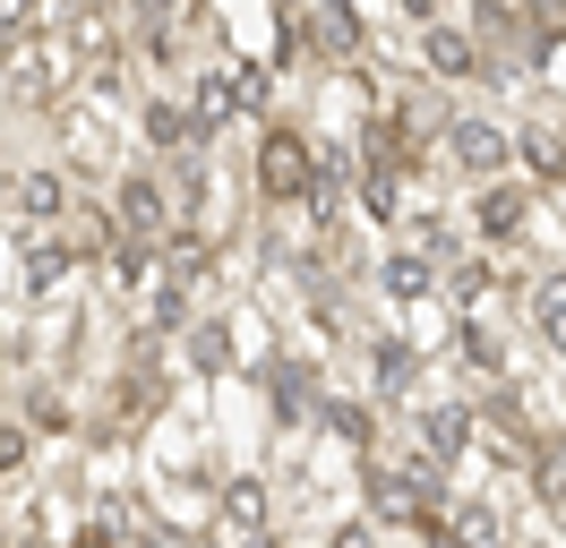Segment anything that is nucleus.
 <instances>
[{"mask_svg": "<svg viewBox=\"0 0 566 548\" xmlns=\"http://www.w3.org/2000/svg\"><path fill=\"white\" fill-rule=\"evenodd\" d=\"M463 360H472V369H490V377H506V351H497V335H481V326L463 335Z\"/></svg>", "mask_w": 566, "mask_h": 548, "instance_id": "24", "label": "nucleus"}, {"mask_svg": "<svg viewBox=\"0 0 566 548\" xmlns=\"http://www.w3.org/2000/svg\"><path fill=\"white\" fill-rule=\"evenodd\" d=\"M9 189H18V171H0V198H9Z\"/></svg>", "mask_w": 566, "mask_h": 548, "instance_id": "29", "label": "nucleus"}, {"mask_svg": "<svg viewBox=\"0 0 566 548\" xmlns=\"http://www.w3.org/2000/svg\"><path fill=\"white\" fill-rule=\"evenodd\" d=\"M447 531H455L463 548H506V514H497L490 497H455V506H447Z\"/></svg>", "mask_w": 566, "mask_h": 548, "instance_id": "11", "label": "nucleus"}, {"mask_svg": "<svg viewBox=\"0 0 566 548\" xmlns=\"http://www.w3.org/2000/svg\"><path fill=\"white\" fill-rule=\"evenodd\" d=\"M532 223V189L524 180H481L472 189V232L481 240H515Z\"/></svg>", "mask_w": 566, "mask_h": 548, "instance_id": "8", "label": "nucleus"}, {"mask_svg": "<svg viewBox=\"0 0 566 548\" xmlns=\"http://www.w3.org/2000/svg\"><path fill=\"white\" fill-rule=\"evenodd\" d=\"M438 274H447L438 257H421V249H395V257H387V292H395V301H421V292H438Z\"/></svg>", "mask_w": 566, "mask_h": 548, "instance_id": "15", "label": "nucleus"}, {"mask_svg": "<svg viewBox=\"0 0 566 548\" xmlns=\"http://www.w3.org/2000/svg\"><path fill=\"white\" fill-rule=\"evenodd\" d=\"M421 68L429 77H438V86H472V77H490V43H481V34H463V27H438V18H429L421 27Z\"/></svg>", "mask_w": 566, "mask_h": 548, "instance_id": "5", "label": "nucleus"}, {"mask_svg": "<svg viewBox=\"0 0 566 548\" xmlns=\"http://www.w3.org/2000/svg\"><path fill=\"white\" fill-rule=\"evenodd\" d=\"M112 223H120V240H138V249H172L180 214H172V180L164 171H120L112 180Z\"/></svg>", "mask_w": 566, "mask_h": 548, "instance_id": "1", "label": "nucleus"}, {"mask_svg": "<svg viewBox=\"0 0 566 548\" xmlns=\"http://www.w3.org/2000/svg\"><path fill=\"white\" fill-rule=\"evenodd\" d=\"M129 540H138V548H189L172 523H164V514H138V523H129Z\"/></svg>", "mask_w": 566, "mask_h": 548, "instance_id": "25", "label": "nucleus"}, {"mask_svg": "<svg viewBox=\"0 0 566 548\" xmlns=\"http://www.w3.org/2000/svg\"><path fill=\"white\" fill-rule=\"evenodd\" d=\"M266 514H275V497H266L258 472H241V479L214 488V531H223V540H266Z\"/></svg>", "mask_w": 566, "mask_h": 548, "instance_id": "7", "label": "nucleus"}, {"mask_svg": "<svg viewBox=\"0 0 566 548\" xmlns=\"http://www.w3.org/2000/svg\"><path fill=\"white\" fill-rule=\"evenodd\" d=\"M146 317H155V335H172V326H189V283H172V274H155V283H146Z\"/></svg>", "mask_w": 566, "mask_h": 548, "instance_id": "18", "label": "nucleus"}, {"mask_svg": "<svg viewBox=\"0 0 566 548\" xmlns=\"http://www.w3.org/2000/svg\"><path fill=\"white\" fill-rule=\"evenodd\" d=\"M310 403H326L318 369H310V360H283V369H275V411H283V420H310Z\"/></svg>", "mask_w": 566, "mask_h": 548, "instance_id": "16", "label": "nucleus"}, {"mask_svg": "<svg viewBox=\"0 0 566 548\" xmlns=\"http://www.w3.org/2000/svg\"><path fill=\"white\" fill-rule=\"evenodd\" d=\"M472 438H481V420H472L463 403H429L421 411V454H429V463H455Z\"/></svg>", "mask_w": 566, "mask_h": 548, "instance_id": "9", "label": "nucleus"}, {"mask_svg": "<svg viewBox=\"0 0 566 548\" xmlns=\"http://www.w3.org/2000/svg\"><path fill=\"white\" fill-rule=\"evenodd\" d=\"M318 180H326V164L310 155L301 129L258 137V189H266V205H318Z\"/></svg>", "mask_w": 566, "mask_h": 548, "instance_id": "2", "label": "nucleus"}, {"mask_svg": "<svg viewBox=\"0 0 566 548\" xmlns=\"http://www.w3.org/2000/svg\"><path fill=\"white\" fill-rule=\"evenodd\" d=\"M532 335L549 342V351H566V274H541V283H532Z\"/></svg>", "mask_w": 566, "mask_h": 548, "instance_id": "14", "label": "nucleus"}, {"mask_svg": "<svg viewBox=\"0 0 566 548\" xmlns=\"http://www.w3.org/2000/svg\"><path fill=\"white\" fill-rule=\"evenodd\" d=\"M232 548H275V540H232Z\"/></svg>", "mask_w": 566, "mask_h": 548, "instance_id": "30", "label": "nucleus"}, {"mask_svg": "<svg viewBox=\"0 0 566 548\" xmlns=\"http://www.w3.org/2000/svg\"><path fill=\"white\" fill-rule=\"evenodd\" d=\"M318 411H326V429H335L344 445H360V454L378 445V420H369V403H344V394H326Z\"/></svg>", "mask_w": 566, "mask_h": 548, "instance_id": "17", "label": "nucleus"}, {"mask_svg": "<svg viewBox=\"0 0 566 548\" xmlns=\"http://www.w3.org/2000/svg\"><path fill=\"white\" fill-rule=\"evenodd\" d=\"M61 274H77V249H70V232H43L27 249V292H61Z\"/></svg>", "mask_w": 566, "mask_h": 548, "instance_id": "12", "label": "nucleus"}, {"mask_svg": "<svg viewBox=\"0 0 566 548\" xmlns=\"http://www.w3.org/2000/svg\"><path fill=\"white\" fill-rule=\"evenodd\" d=\"M532 488H541V497H566V445H532Z\"/></svg>", "mask_w": 566, "mask_h": 548, "instance_id": "21", "label": "nucleus"}, {"mask_svg": "<svg viewBox=\"0 0 566 548\" xmlns=\"http://www.w3.org/2000/svg\"><path fill=\"white\" fill-rule=\"evenodd\" d=\"M515 164H524L532 180H566V137L532 120V129H515Z\"/></svg>", "mask_w": 566, "mask_h": 548, "instance_id": "13", "label": "nucleus"}, {"mask_svg": "<svg viewBox=\"0 0 566 548\" xmlns=\"http://www.w3.org/2000/svg\"><path fill=\"white\" fill-rule=\"evenodd\" d=\"M70 548H112V531H77V540Z\"/></svg>", "mask_w": 566, "mask_h": 548, "instance_id": "28", "label": "nucleus"}, {"mask_svg": "<svg viewBox=\"0 0 566 548\" xmlns=\"http://www.w3.org/2000/svg\"><path fill=\"white\" fill-rule=\"evenodd\" d=\"M138 137H146V155H198V146H207V120H198V103H180V95H146L138 103Z\"/></svg>", "mask_w": 566, "mask_h": 548, "instance_id": "4", "label": "nucleus"}, {"mask_svg": "<svg viewBox=\"0 0 566 548\" xmlns=\"http://www.w3.org/2000/svg\"><path fill=\"white\" fill-rule=\"evenodd\" d=\"M61 232H70L77 266H104L112 249H120V223H112V205H86V198L70 205V223H61Z\"/></svg>", "mask_w": 566, "mask_h": 548, "instance_id": "10", "label": "nucleus"}, {"mask_svg": "<svg viewBox=\"0 0 566 548\" xmlns=\"http://www.w3.org/2000/svg\"><path fill=\"white\" fill-rule=\"evenodd\" d=\"M70 205H77V189H70V171H52V164L18 171V189H9V214H18L27 232H61Z\"/></svg>", "mask_w": 566, "mask_h": 548, "instance_id": "6", "label": "nucleus"}, {"mask_svg": "<svg viewBox=\"0 0 566 548\" xmlns=\"http://www.w3.org/2000/svg\"><path fill=\"white\" fill-rule=\"evenodd\" d=\"M326 548H378V523H335V540Z\"/></svg>", "mask_w": 566, "mask_h": 548, "instance_id": "26", "label": "nucleus"}, {"mask_svg": "<svg viewBox=\"0 0 566 548\" xmlns=\"http://www.w3.org/2000/svg\"><path fill=\"white\" fill-rule=\"evenodd\" d=\"M378 386H387V394H403V386H412V342H403V335L378 342Z\"/></svg>", "mask_w": 566, "mask_h": 548, "instance_id": "20", "label": "nucleus"}, {"mask_svg": "<svg viewBox=\"0 0 566 548\" xmlns=\"http://www.w3.org/2000/svg\"><path fill=\"white\" fill-rule=\"evenodd\" d=\"M223 360H232L223 326H189V369H223Z\"/></svg>", "mask_w": 566, "mask_h": 548, "instance_id": "22", "label": "nucleus"}, {"mask_svg": "<svg viewBox=\"0 0 566 548\" xmlns=\"http://www.w3.org/2000/svg\"><path fill=\"white\" fill-rule=\"evenodd\" d=\"M447 155L472 171V189H481V180H506V164H515V129L490 120V112H455V120H447Z\"/></svg>", "mask_w": 566, "mask_h": 548, "instance_id": "3", "label": "nucleus"}, {"mask_svg": "<svg viewBox=\"0 0 566 548\" xmlns=\"http://www.w3.org/2000/svg\"><path fill=\"white\" fill-rule=\"evenodd\" d=\"M27 463H35V429L27 420H0V479H18Z\"/></svg>", "mask_w": 566, "mask_h": 548, "instance_id": "19", "label": "nucleus"}, {"mask_svg": "<svg viewBox=\"0 0 566 548\" xmlns=\"http://www.w3.org/2000/svg\"><path fill=\"white\" fill-rule=\"evenodd\" d=\"M35 27V0H0V34H27Z\"/></svg>", "mask_w": 566, "mask_h": 548, "instance_id": "27", "label": "nucleus"}, {"mask_svg": "<svg viewBox=\"0 0 566 548\" xmlns=\"http://www.w3.org/2000/svg\"><path fill=\"white\" fill-rule=\"evenodd\" d=\"M447 292H455V301H481V292H490V257H455V266H447Z\"/></svg>", "mask_w": 566, "mask_h": 548, "instance_id": "23", "label": "nucleus"}]
</instances>
